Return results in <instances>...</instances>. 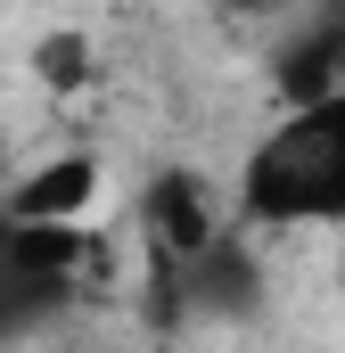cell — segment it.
<instances>
[{
    "label": "cell",
    "mask_w": 345,
    "mask_h": 353,
    "mask_svg": "<svg viewBox=\"0 0 345 353\" xmlns=\"http://www.w3.org/2000/svg\"><path fill=\"white\" fill-rule=\"evenodd\" d=\"M239 214L271 230L345 222V90L288 107L239 165Z\"/></svg>",
    "instance_id": "obj_1"
},
{
    "label": "cell",
    "mask_w": 345,
    "mask_h": 353,
    "mask_svg": "<svg viewBox=\"0 0 345 353\" xmlns=\"http://www.w3.org/2000/svg\"><path fill=\"white\" fill-rule=\"evenodd\" d=\"M140 222H148V247H157V263L165 271H189L206 263L214 247H222V222H214V197H206V181L197 173H157L148 181V197H140Z\"/></svg>",
    "instance_id": "obj_2"
},
{
    "label": "cell",
    "mask_w": 345,
    "mask_h": 353,
    "mask_svg": "<svg viewBox=\"0 0 345 353\" xmlns=\"http://www.w3.org/2000/svg\"><path fill=\"white\" fill-rule=\"evenodd\" d=\"M99 197V157L90 148H66V157H41L33 173L8 189V222L17 230H75Z\"/></svg>",
    "instance_id": "obj_3"
},
{
    "label": "cell",
    "mask_w": 345,
    "mask_h": 353,
    "mask_svg": "<svg viewBox=\"0 0 345 353\" xmlns=\"http://www.w3.org/2000/svg\"><path fill=\"white\" fill-rule=\"evenodd\" d=\"M33 74L50 90H83L90 83V33H41L33 41Z\"/></svg>",
    "instance_id": "obj_4"
}]
</instances>
